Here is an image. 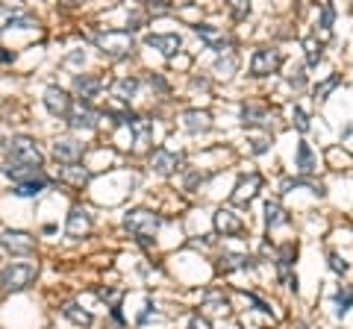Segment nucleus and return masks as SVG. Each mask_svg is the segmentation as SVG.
<instances>
[{
	"mask_svg": "<svg viewBox=\"0 0 353 329\" xmlns=\"http://www.w3.org/2000/svg\"><path fill=\"white\" fill-rule=\"evenodd\" d=\"M6 156H9V165H18V168H38V171H42V165H44V156L38 150V144L27 135L9 138Z\"/></svg>",
	"mask_w": 353,
	"mask_h": 329,
	"instance_id": "obj_1",
	"label": "nucleus"
},
{
	"mask_svg": "<svg viewBox=\"0 0 353 329\" xmlns=\"http://www.w3.org/2000/svg\"><path fill=\"white\" fill-rule=\"evenodd\" d=\"M36 276H38L36 262H12L0 271V288H3V291H21Z\"/></svg>",
	"mask_w": 353,
	"mask_h": 329,
	"instance_id": "obj_2",
	"label": "nucleus"
},
{
	"mask_svg": "<svg viewBox=\"0 0 353 329\" xmlns=\"http://www.w3.org/2000/svg\"><path fill=\"white\" fill-rule=\"evenodd\" d=\"M124 226L130 229V233L139 238L142 244H151V238L156 235V229L162 226V218L153 215V212H147V209H135V212H130L124 218Z\"/></svg>",
	"mask_w": 353,
	"mask_h": 329,
	"instance_id": "obj_3",
	"label": "nucleus"
},
{
	"mask_svg": "<svg viewBox=\"0 0 353 329\" xmlns=\"http://www.w3.org/2000/svg\"><path fill=\"white\" fill-rule=\"evenodd\" d=\"M94 42H97V47H101L106 56H112V59H121L127 53H133V36H130V29H106V33H97L94 36Z\"/></svg>",
	"mask_w": 353,
	"mask_h": 329,
	"instance_id": "obj_4",
	"label": "nucleus"
},
{
	"mask_svg": "<svg viewBox=\"0 0 353 329\" xmlns=\"http://www.w3.org/2000/svg\"><path fill=\"white\" fill-rule=\"evenodd\" d=\"M280 65H283L280 47H259V51L253 53V59H250V74L253 77H268V74L277 71Z\"/></svg>",
	"mask_w": 353,
	"mask_h": 329,
	"instance_id": "obj_5",
	"label": "nucleus"
},
{
	"mask_svg": "<svg viewBox=\"0 0 353 329\" xmlns=\"http://www.w3.org/2000/svg\"><path fill=\"white\" fill-rule=\"evenodd\" d=\"M0 247L12 256H29V253H36V238L29 233H21V229H6L0 235Z\"/></svg>",
	"mask_w": 353,
	"mask_h": 329,
	"instance_id": "obj_6",
	"label": "nucleus"
},
{
	"mask_svg": "<svg viewBox=\"0 0 353 329\" xmlns=\"http://www.w3.org/2000/svg\"><path fill=\"white\" fill-rule=\"evenodd\" d=\"M151 168L156 174H174L183 168V153L168 150V147H156L151 153Z\"/></svg>",
	"mask_w": 353,
	"mask_h": 329,
	"instance_id": "obj_7",
	"label": "nucleus"
},
{
	"mask_svg": "<svg viewBox=\"0 0 353 329\" xmlns=\"http://www.w3.org/2000/svg\"><path fill=\"white\" fill-rule=\"evenodd\" d=\"M53 156L59 159V162H65V165H77L83 159V144L77 142V138H71V135L56 138L53 142Z\"/></svg>",
	"mask_w": 353,
	"mask_h": 329,
	"instance_id": "obj_8",
	"label": "nucleus"
},
{
	"mask_svg": "<svg viewBox=\"0 0 353 329\" xmlns=\"http://www.w3.org/2000/svg\"><path fill=\"white\" fill-rule=\"evenodd\" d=\"M294 256H298V244H283L280 247V282L286 288H294L298 291V276H291V265H294Z\"/></svg>",
	"mask_w": 353,
	"mask_h": 329,
	"instance_id": "obj_9",
	"label": "nucleus"
},
{
	"mask_svg": "<svg viewBox=\"0 0 353 329\" xmlns=\"http://www.w3.org/2000/svg\"><path fill=\"white\" fill-rule=\"evenodd\" d=\"M259 188H262V176H259V174L241 176L239 185H235V192H233V203H235V206H248L253 197H257Z\"/></svg>",
	"mask_w": 353,
	"mask_h": 329,
	"instance_id": "obj_10",
	"label": "nucleus"
},
{
	"mask_svg": "<svg viewBox=\"0 0 353 329\" xmlns=\"http://www.w3.org/2000/svg\"><path fill=\"white\" fill-rule=\"evenodd\" d=\"M88 229H92V215H88V209L74 206L71 212H68L65 233L71 235V238H83V235H88Z\"/></svg>",
	"mask_w": 353,
	"mask_h": 329,
	"instance_id": "obj_11",
	"label": "nucleus"
},
{
	"mask_svg": "<svg viewBox=\"0 0 353 329\" xmlns=\"http://www.w3.org/2000/svg\"><path fill=\"white\" fill-rule=\"evenodd\" d=\"M44 106H47V112H51V115H62V118H65L68 112H71L74 101H71V97H68L65 88L51 85V88H47V92H44Z\"/></svg>",
	"mask_w": 353,
	"mask_h": 329,
	"instance_id": "obj_12",
	"label": "nucleus"
},
{
	"mask_svg": "<svg viewBox=\"0 0 353 329\" xmlns=\"http://www.w3.org/2000/svg\"><path fill=\"white\" fill-rule=\"evenodd\" d=\"M68 118V127L71 129H92L94 127V121H97V112L88 103H80L77 101L74 106H71V112L65 115Z\"/></svg>",
	"mask_w": 353,
	"mask_h": 329,
	"instance_id": "obj_13",
	"label": "nucleus"
},
{
	"mask_svg": "<svg viewBox=\"0 0 353 329\" xmlns=\"http://www.w3.org/2000/svg\"><path fill=\"white\" fill-rule=\"evenodd\" d=\"M194 33H198L215 53H230V44H233V42H230V36L221 33V29H215V27H209V24H198V27H194Z\"/></svg>",
	"mask_w": 353,
	"mask_h": 329,
	"instance_id": "obj_14",
	"label": "nucleus"
},
{
	"mask_svg": "<svg viewBox=\"0 0 353 329\" xmlns=\"http://www.w3.org/2000/svg\"><path fill=\"white\" fill-rule=\"evenodd\" d=\"M215 229L224 235H241L244 221H241V215L233 212V209H218V212H215Z\"/></svg>",
	"mask_w": 353,
	"mask_h": 329,
	"instance_id": "obj_15",
	"label": "nucleus"
},
{
	"mask_svg": "<svg viewBox=\"0 0 353 329\" xmlns=\"http://www.w3.org/2000/svg\"><path fill=\"white\" fill-rule=\"evenodd\" d=\"M103 85H106V79L97 74H83L74 79V92L80 94V103H88L92 97H97V92H101Z\"/></svg>",
	"mask_w": 353,
	"mask_h": 329,
	"instance_id": "obj_16",
	"label": "nucleus"
},
{
	"mask_svg": "<svg viewBox=\"0 0 353 329\" xmlns=\"http://www.w3.org/2000/svg\"><path fill=\"white\" fill-rule=\"evenodd\" d=\"M144 44L147 47H156V51H162L165 56H174L176 51H180V36L176 33H151L144 38Z\"/></svg>",
	"mask_w": 353,
	"mask_h": 329,
	"instance_id": "obj_17",
	"label": "nucleus"
},
{
	"mask_svg": "<svg viewBox=\"0 0 353 329\" xmlns=\"http://www.w3.org/2000/svg\"><path fill=\"white\" fill-rule=\"evenodd\" d=\"M241 121H244V127H268L271 115H268V109L259 106V103H244Z\"/></svg>",
	"mask_w": 353,
	"mask_h": 329,
	"instance_id": "obj_18",
	"label": "nucleus"
},
{
	"mask_svg": "<svg viewBox=\"0 0 353 329\" xmlns=\"http://www.w3.org/2000/svg\"><path fill=\"white\" fill-rule=\"evenodd\" d=\"M183 124L189 133H206V129L212 127V118H209V112H200V109H189V112L183 115Z\"/></svg>",
	"mask_w": 353,
	"mask_h": 329,
	"instance_id": "obj_19",
	"label": "nucleus"
},
{
	"mask_svg": "<svg viewBox=\"0 0 353 329\" xmlns=\"http://www.w3.org/2000/svg\"><path fill=\"white\" fill-rule=\"evenodd\" d=\"M127 127H130V133H133V138H135V144H147V138H151V133H153V124L147 121V118H142V115H130V121H127Z\"/></svg>",
	"mask_w": 353,
	"mask_h": 329,
	"instance_id": "obj_20",
	"label": "nucleus"
},
{
	"mask_svg": "<svg viewBox=\"0 0 353 329\" xmlns=\"http://www.w3.org/2000/svg\"><path fill=\"white\" fill-rule=\"evenodd\" d=\"M221 271H244L250 267V256L248 253H233V250H224L221 259H218Z\"/></svg>",
	"mask_w": 353,
	"mask_h": 329,
	"instance_id": "obj_21",
	"label": "nucleus"
},
{
	"mask_svg": "<svg viewBox=\"0 0 353 329\" xmlns=\"http://www.w3.org/2000/svg\"><path fill=\"white\" fill-rule=\"evenodd\" d=\"M47 185H51V179H47V176L42 174V176L29 179V183H21V185H15L12 192H15V197H38V194H42Z\"/></svg>",
	"mask_w": 353,
	"mask_h": 329,
	"instance_id": "obj_22",
	"label": "nucleus"
},
{
	"mask_svg": "<svg viewBox=\"0 0 353 329\" xmlns=\"http://www.w3.org/2000/svg\"><path fill=\"white\" fill-rule=\"evenodd\" d=\"M88 176H92V174H88L80 162H77V165H65L62 171H59V179H65V183H71V185H86Z\"/></svg>",
	"mask_w": 353,
	"mask_h": 329,
	"instance_id": "obj_23",
	"label": "nucleus"
},
{
	"mask_svg": "<svg viewBox=\"0 0 353 329\" xmlns=\"http://www.w3.org/2000/svg\"><path fill=\"white\" fill-rule=\"evenodd\" d=\"M265 224H268L271 229H274V226H283V224H289V215H286V209H283L277 200H268V203H265Z\"/></svg>",
	"mask_w": 353,
	"mask_h": 329,
	"instance_id": "obj_24",
	"label": "nucleus"
},
{
	"mask_svg": "<svg viewBox=\"0 0 353 329\" xmlns=\"http://www.w3.org/2000/svg\"><path fill=\"white\" fill-rule=\"evenodd\" d=\"M135 88H139V79H135V77H124V79H118V83L112 85V94L118 97V101L127 103L135 94Z\"/></svg>",
	"mask_w": 353,
	"mask_h": 329,
	"instance_id": "obj_25",
	"label": "nucleus"
},
{
	"mask_svg": "<svg viewBox=\"0 0 353 329\" xmlns=\"http://www.w3.org/2000/svg\"><path fill=\"white\" fill-rule=\"evenodd\" d=\"M298 171L300 174H312V171H315V156H312V147L306 142L298 144Z\"/></svg>",
	"mask_w": 353,
	"mask_h": 329,
	"instance_id": "obj_26",
	"label": "nucleus"
},
{
	"mask_svg": "<svg viewBox=\"0 0 353 329\" xmlns=\"http://www.w3.org/2000/svg\"><path fill=\"white\" fill-rule=\"evenodd\" d=\"M62 315H65L71 324H77V326H92V315H88L86 308H80L77 303H68V306L62 308Z\"/></svg>",
	"mask_w": 353,
	"mask_h": 329,
	"instance_id": "obj_27",
	"label": "nucleus"
},
{
	"mask_svg": "<svg viewBox=\"0 0 353 329\" xmlns=\"http://www.w3.org/2000/svg\"><path fill=\"white\" fill-rule=\"evenodd\" d=\"M303 47H306V65H318L321 62V42L315 36H309L306 42H303Z\"/></svg>",
	"mask_w": 353,
	"mask_h": 329,
	"instance_id": "obj_28",
	"label": "nucleus"
},
{
	"mask_svg": "<svg viewBox=\"0 0 353 329\" xmlns=\"http://www.w3.org/2000/svg\"><path fill=\"white\" fill-rule=\"evenodd\" d=\"M339 83H341V74H332L330 79H324V83L315 88V101H327V94H330Z\"/></svg>",
	"mask_w": 353,
	"mask_h": 329,
	"instance_id": "obj_29",
	"label": "nucleus"
},
{
	"mask_svg": "<svg viewBox=\"0 0 353 329\" xmlns=\"http://www.w3.org/2000/svg\"><path fill=\"white\" fill-rule=\"evenodd\" d=\"M336 303H339V312H348L353 306V285H341L336 291Z\"/></svg>",
	"mask_w": 353,
	"mask_h": 329,
	"instance_id": "obj_30",
	"label": "nucleus"
},
{
	"mask_svg": "<svg viewBox=\"0 0 353 329\" xmlns=\"http://www.w3.org/2000/svg\"><path fill=\"white\" fill-rule=\"evenodd\" d=\"M332 15H336V12H332V6H330V3H324V6H321V24H318V27L324 29V36H327V33H330Z\"/></svg>",
	"mask_w": 353,
	"mask_h": 329,
	"instance_id": "obj_31",
	"label": "nucleus"
},
{
	"mask_svg": "<svg viewBox=\"0 0 353 329\" xmlns=\"http://www.w3.org/2000/svg\"><path fill=\"white\" fill-rule=\"evenodd\" d=\"M294 124H298L300 133H306V129H309V118H306V112H303V109H294Z\"/></svg>",
	"mask_w": 353,
	"mask_h": 329,
	"instance_id": "obj_32",
	"label": "nucleus"
},
{
	"mask_svg": "<svg viewBox=\"0 0 353 329\" xmlns=\"http://www.w3.org/2000/svg\"><path fill=\"white\" fill-rule=\"evenodd\" d=\"M330 267H332V271H336V274H345V271H348L345 259H339L336 253H332V256H330Z\"/></svg>",
	"mask_w": 353,
	"mask_h": 329,
	"instance_id": "obj_33",
	"label": "nucleus"
},
{
	"mask_svg": "<svg viewBox=\"0 0 353 329\" xmlns=\"http://www.w3.org/2000/svg\"><path fill=\"white\" fill-rule=\"evenodd\" d=\"M233 15H235V18L250 15V6H248V3H241V0H235V3H233Z\"/></svg>",
	"mask_w": 353,
	"mask_h": 329,
	"instance_id": "obj_34",
	"label": "nucleus"
},
{
	"mask_svg": "<svg viewBox=\"0 0 353 329\" xmlns=\"http://www.w3.org/2000/svg\"><path fill=\"white\" fill-rule=\"evenodd\" d=\"M118 294H121V291H112V288H97V297H101V300H118Z\"/></svg>",
	"mask_w": 353,
	"mask_h": 329,
	"instance_id": "obj_35",
	"label": "nucleus"
},
{
	"mask_svg": "<svg viewBox=\"0 0 353 329\" xmlns=\"http://www.w3.org/2000/svg\"><path fill=\"white\" fill-rule=\"evenodd\" d=\"M289 83H291L294 88H300L303 83H306V77H303V68H298V71H294V74L289 77Z\"/></svg>",
	"mask_w": 353,
	"mask_h": 329,
	"instance_id": "obj_36",
	"label": "nucleus"
},
{
	"mask_svg": "<svg viewBox=\"0 0 353 329\" xmlns=\"http://www.w3.org/2000/svg\"><path fill=\"white\" fill-rule=\"evenodd\" d=\"M147 9H151L153 15H165V12H168V9H171V6H168V3H147Z\"/></svg>",
	"mask_w": 353,
	"mask_h": 329,
	"instance_id": "obj_37",
	"label": "nucleus"
},
{
	"mask_svg": "<svg viewBox=\"0 0 353 329\" xmlns=\"http://www.w3.org/2000/svg\"><path fill=\"white\" fill-rule=\"evenodd\" d=\"M189 329H209V324H206L200 315H192V324H189Z\"/></svg>",
	"mask_w": 353,
	"mask_h": 329,
	"instance_id": "obj_38",
	"label": "nucleus"
},
{
	"mask_svg": "<svg viewBox=\"0 0 353 329\" xmlns=\"http://www.w3.org/2000/svg\"><path fill=\"white\" fill-rule=\"evenodd\" d=\"M0 62H3V65L15 62V53H12V51H6V47H0Z\"/></svg>",
	"mask_w": 353,
	"mask_h": 329,
	"instance_id": "obj_39",
	"label": "nucleus"
},
{
	"mask_svg": "<svg viewBox=\"0 0 353 329\" xmlns=\"http://www.w3.org/2000/svg\"><path fill=\"white\" fill-rule=\"evenodd\" d=\"M203 179H206V174H192V176H189V183H185V188L192 192V188L198 185V183H203Z\"/></svg>",
	"mask_w": 353,
	"mask_h": 329,
	"instance_id": "obj_40",
	"label": "nucleus"
}]
</instances>
